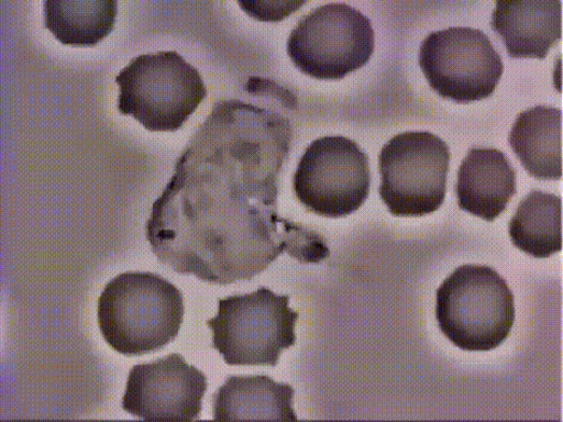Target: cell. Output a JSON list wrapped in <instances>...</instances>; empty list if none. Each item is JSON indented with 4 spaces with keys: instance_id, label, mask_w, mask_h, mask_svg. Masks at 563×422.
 I'll list each match as a JSON object with an SVG mask.
<instances>
[{
    "instance_id": "1",
    "label": "cell",
    "mask_w": 563,
    "mask_h": 422,
    "mask_svg": "<svg viewBox=\"0 0 563 422\" xmlns=\"http://www.w3.org/2000/svg\"><path fill=\"white\" fill-rule=\"evenodd\" d=\"M250 101H220L176 162L152 206L146 237L158 260L179 275L229 286L264 273L279 256L306 264L330 256L320 234L278 213V181L297 98L251 77Z\"/></svg>"
},
{
    "instance_id": "2",
    "label": "cell",
    "mask_w": 563,
    "mask_h": 422,
    "mask_svg": "<svg viewBox=\"0 0 563 422\" xmlns=\"http://www.w3.org/2000/svg\"><path fill=\"white\" fill-rule=\"evenodd\" d=\"M185 300L170 281L152 273H125L98 299V325L107 344L126 357L144 356L176 340Z\"/></svg>"
},
{
    "instance_id": "3",
    "label": "cell",
    "mask_w": 563,
    "mask_h": 422,
    "mask_svg": "<svg viewBox=\"0 0 563 422\" xmlns=\"http://www.w3.org/2000/svg\"><path fill=\"white\" fill-rule=\"evenodd\" d=\"M435 318L443 334L461 349L492 351L512 330L514 293L492 267L463 265L439 288Z\"/></svg>"
},
{
    "instance_id": "4",
    "label": "cell",
    "mask_w": 563,
    "mask_h": 422,
    "mask_svg": "<svg viewBox=\"0 0 563 422\" xmlns=\"http://www.w3.org/2000/svg\"><path fill=\"white\" fill-rule=\"evenodd\" d=\"M117 84L121 114L150 132H177L208 95L199 70L174 51L136 56Z\"/></svg>"
},
{
    "instance_id": "5",
    "label": "cell",
    "mask_w": 563,
    "mask_h": 422,
    "mask_svg": "<svg viewBox=\"0 0 563 422\" xmlns=\"http://www.w3.org/2000/svg\"><path fill=\"white\" fill-rule=\"evenodd\" d=\"M289 301L267 288L220 299L217 316L207 321L213 348L231 367H276L282 352L297 342L299 313Z\"/></svg>"
},
{
    "instance_id": "6",
    "label": "cell",
    "mask_w": 563,
    "mask_h": 422,
    "mask_svg": "<svg viewBox=\"0 0 563 422\" xmlns=\"http://www.w3.org/2000/svg\"><path fill=\"white\" fill-rule=\"evenodd\" d=\"M449 165V147L439 136L406 132L390 138L378 157V192L389 213L420 218L438 211L445 200Z\"/></svg>"
},
{
    "instance_id": "7",
    "label": "cell",
    "mask_w": 563,
    "mask_h": 422,
    "mask_svg": "<svg viewBox=\"0 0 563 422\" xmlns=\"http://www.w3.org/2000/svg\"><path fill=\"white\" fill-rule=\"evenodd\" d=\"M288 54L302 74L320 80L343 79L367 65L375 49L371 20L344 3L322 5L294 27Z\"/></svg>"
},
{
    "instance_id": "8",
    "label": "cell",
    "mask_w": 563,
    "mask_h": 422,
    "mask_svg": "<svg viewBox=\"0 0 563 422\" xmlns=\"http://www.w3.org/2000/svg\"><path fill=\"white\" fill-rule=\"evenodd\" d=\"M369 159L344 136L320 137L307 147L292 186L312 213L330 219L354 214L371 192Z\"/></svg>"
},
{
    "instance_id": "9",
    "label": "cell",
    "mask_w": 563,
    "mask_h": 422,
    "mask_svg": "<svg viewBox=\"0 0 563 422\" xmlns=\"http://www.w3.org/2000/svg\"><path fill=\"white\" fill-rule=\"evenodd\" d=\"M419 65L431 89L456 103L485 100L504 74L501 56L488 36L464 26L431 33L422 41Z\"/></svg>"
},
{
    "instance_id": "10",
    "label": "cell",
    "mask_w": 563,
    "mask_h": 422,
    "mask_svg": "<svg viewBox=\"0 0 563 422\" xmlns=\"http://www.w3.org/2000/svg\"><path fill=\"white\" fill-rule=\"evenodd\" d=\"M206 375L178 354L132 368L122 399L123 411L146 421L200 419Z\"/></svg>"
},
{
    "instance_id": "11",
    "label": "cell",
    "mask_w": 563,
    "mask_h": 422,
    "mask_svg": "<svg viewBox=\"0 0 563 422\" xmlns=\"http://www.w3.org/2000/svg\"><path fill=\"white\" fill-rule=\"evenodd\" d=\"M459 207L492 222L517 193L516 171L496 148H473L460 166L455 187Z\"/></svg>"
},
{
    "instance_id": "12",
    "label": "cell",
    "mask_w": 563,
    "mask_h": 422,
    "mask_svg": "<svg viewBox=\"0 0 563 422\" xmlns=\"http://www.w3.org/2000/svg\"><path fill=\"white\" fill-rule=\"evenodd\" d=\"M492 27L511 58L544 59L562 36L560 2H497Z\"/></svg>"
},
{
    "instance_id": "13",
    "label": "cell",
    "mask_w": 563,
    "mask_h": 422,
    "mask_svg": "<svg viewBox=\"0 0 563 422\" xmlns=\"http://www.w3.org/2000/svg\"><path fill=\"white\" fill-rule=\"evenodd\" d=\"M294 389L267 376H231L216 392L217 421H297Z\"/></svg>"
},
{
    "instance_id": "14",
    "label": "cell",
    "mask_w": 563,
    "mask_h": 422,
    "mask_svg": "<svg viewBox=\"0 0 563 422\" xmlns=\"http://www.w3.org/2000/svg\"><path fill=\"white\" fill-rule=\"evenodd\" d=\"M510 146L520 164L534 178H562V111L534 107L517 118Z\"/></svg>"
},
{
    "instance_id": "15",
    "label": "cell",
    "mask_w": 563,
    "mask_h": 422,
    "mask_svg": "<svg viewBox=\"0 0 563 422\" xmlns=\"http://www.w3.org/2000/svg\"><path fill=\"white\" fill-rule=\"evenodd\" d=\"M512 244L527 255L544 259L562 249V200L553 193L530 192L510 221Z\"/></svg>"
},
{
    "instance_id": "16",
    "label": "cell",
    "mask_w": 563,
    "mask_h": 422,
    "mask_svg": "<svg viewBox=\"0 0 563 422\" xmlns=\"http://www.w3.org/2000/svg\"><path fill=\"white\" fill-rule=\"evenodd\" d=\"M119 4L111 2L44 3L45 26L63 45L93 47L112 31Z\"/></svg>"
}]
</instances>
